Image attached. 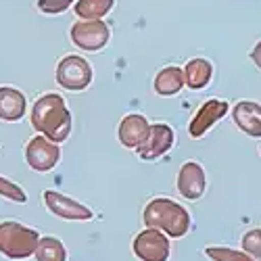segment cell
Wrapping results in <instances>:
<instances>
[{"mask_svg":"<svg viewBox=\"0 0 261 261\" xmlns=\"http://www.w3.org/2000/svg\"><path fill=\"white\" fill-rule=\"evenodd\" d=\"M109 38H111V30L105 21H77L71 25V40L73 44L82 50H100L107 46Z\"/></svg>","mask_w":261,"mask_h":261,"instance_id":"obj_1","label":"cell"},{"mask_svg":"<svg viewBox=\"0 0 261 261\" xmlns=\"http://www.w3.org/2000/svg\"><path fill=\"white\" fill-rule=\"evenodd\" d=\"M57 77L59 84L67 90H84L86 86L90 84L92 80V69H90V63L77 57V55H69L65 57L59 63V69H57Z\"/></svg>","mask_w":261,"mask_h":261,"instance_id":"obj_2","label":"cell"},{"mask_svg":"<svg viewBox=\"0 0 261 261\" xmlns=\"http://www.w3.org/2000/svg\"><path fill=\"white\" fill-rule=\"evenodd\" d=\"M28 159H30L32 167L44 171V169L55 167V163H57V159H59V150H57V146L48 144L46 140L36 138V140H32L30 146H28Z\"/></svg>","mask_w":261,"mask_h":261,"instance_id":"obj_3","label":"cell"},{"mask_svg":"<svg viewBox=\"0 0 261 261\" xmlns=\"http://www.w3.org/2000/svg\"><path fill=\"white\" fill-rule=\"evenodd\" d=\"M236 123L249 136H261V107L255 102H241L234 109Z\"/></svg>","mask_w":261,"mask_h":261,"instance_id":"obj_4","label":"cell"},{"mask_svg":"<svg viewBox=\"0 0 261 261\" xmlns=\"http://www.w3.org/2000/svg\"><path fill=\"white\" fill-rule=\"evenodd\" d=\"M205 190V173L197 163H186L180 171V192L190 199H197Z\"/></svg>","mask_w":261,"mask_h":261,"instance_id":"obj_5","label":"cell"},{"mask_svg":"<svg viewBox=\"0 0 261 261\" xmlns=\"http://www.w3.org/2000/svg\"><path fill=\"white\" fill-rule=\"evenodd\" d=\"M228 111V105L226 102H217V100H211V102H207L201 111H199V117L192 121V125H190V134L194 136V138H199V136H203L205 134V129L215 121V119H220L224 113Z\"/></svg>","mask_w":261,"mask_h":261,"instance_id":"obj_6","label":"cell"},{"mask_svg":"<svg viewBox=\"0 0 261 261\" xmlns=\"http://www.w3.org/2000/svg\"><path fill=\"white\" fill-rule=\"evenodd\" d=\"M115 0H75L73 11L80 21H100L105 15L111 13Z\"/></svg>","mask_w":261,"mask_h":261,"instance_id":"obj_7","label":"cell"},{"mask_svg":"<svg viewBox=\"0 0 261 261\" xmlns=\"http://www.w3.org/2000/svg\"><path fill=\"white\" fill-rule=\"evenodd\" d=\"M23 109H25V100L21 92H15L11 88L0 90V117L15 121L23 115Z\"/></svg>","mask_w":261,"mask_h":261,"instance_id":"obj_8","label":"cell"},{"mask_svg":"<svg viewBox=\"0 0 261 261\" xmlns=\"http://www.w3.org/2000/svg\"><path fill=\"white\" fill-rule=\"evenodd\" d=\"M209 77H211V63L207 59H192L186 65V80L190 88L194 90L205 88L209 84Z\"/></svg>","mask_w":261,"mask_h":261,"instance_id":"obj_9","label":"cell"},{"mask_svg":"<svg viewBox=\"0 0 261 261\" xmlns=\"http://www.w3.org/2000/svg\"><path fill=\"white\" fill-rule=\"evenodd\" d=\"M173 142V134L167 125H155L153 132H150V140H148V150H142V157H157L163 150H167Z\"/></svg>","mask_w":261,"mask_h":261,"instance_id":"obj_10","label":"cell"},{"mask_svg":"<svg viewBox=\"0 0 261 261\" xmlns=\"http://www.w3.org/2000/svg\"><path fill=\"white\" fill-rule=\"evenodd\" d=\"M182 80H184V73L178 67H167L157 75L155 88L159 94H173L182 88Z\"/></svg>","mask_w":261,"mask_h":261,"instance_id":"obj_11","label":"cell"},{"mask_svg":"<svg viewBox=\"0 0 261 261\" xmlns=\"http://www.w3.org/2000/svg\"><path fill=\"white\" fill-rule=\"evenodd\" d=\"M144 129H146V121L142 117H138V115L125 117L123 123H121V140H123V144H127V146L138 144L142 134H144Z\"/></svg>","mask_w":261,"mask_h":261,"instance_id":"obj_12","label":"cell"},{"mask_svg":"<svg viewBox=\"0 0 261 261\" xmlns=\"http://www.w3.org/2000/svg\"><path fill=\"white\" fill-rule=\"evenodd\" d=\"M73 3L75 0H38L36 7H38L40 13H44V15H61L67 9H71Z\"/></svg>","mask_w":261,"mask_h":261,"instance_id":"obj_13","label":"cell"},{"mask_svg":"<svg viewBox=\"0 0 261 261\" xmlns=\"http://www.w3.org/2000/svg\"><path fill=\"white\" fill-rule=\"evenodd\" d=\"M251 59L257 63V67L261 69V40L257 42V44H255V48L251 50Z\"/></svg>","mask_w":261,"mask_h":261,"instance_id":"obj_14","label":"cell"}]
</instances>
